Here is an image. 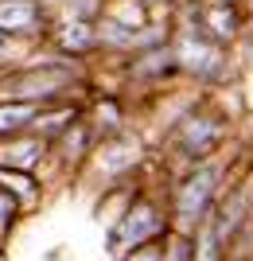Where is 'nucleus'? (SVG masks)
<instances>
[{
    "instance_id": "obj_1",
    "label": "nucleus",
    "mask_w": 253,
    "mask_h": 261,
    "mask_svg": "<svg viewBox=\"0 0 253 261\" xmlns=\"http://www.w3.org/2000/svg\"><path fill=\"white\" fill-rule=\"evenodd\" d=\"M230 137H234L230 109L218 101V94H203L199 90L195 98L167 121L164 156L176 160L179 168H191V164H203L210 156H222Z\"/></svg>"
},
{
    "instance_id": "obj_2",
    "label": "nucleus",
    "mask_w": 253,
    "mask_h": 261,
    "mask_svg": "<svg viewBox=\"0 0 253 261\" xmlns=\"http://www.w3.org/2000/svg\"><path fill=\"white\" fill-rule=\"evenodd\" d=\"M234 179V164L230 156H210L203 164H191V168H179V175L167 187V211H172V226L199 234V230L210 222L214 207L222 203V195L230 191Z\"/></svg>"
},
{
    "instance_id": "obj_3",
    "label": "nucleus",
    "mask_w": 253,
    "mask_h": 261,
    "mask_svg": "<svg viewBox=\"0 0 253 261\" xmlns=\"http://www.w3.org/2000/svg\"><path fill=\"white\" fill-rule=\"evenodd\" d=\"M176 55H179V74L183 82L199 86L203 94H222V90L238 86V78L245 74V66L238 63V55L230 47L214 43L199 23H176Z\"/></svg>"
},
{
    "instance_id": "obj_4",
    "label": "nucleus",
    "mask_w": 253,
    "mask_h": 261,
    "mask_svg": "<svg viewBox=\"0 0 253 261\" xmlns=\"http://www.w3.org/2000/svg\"><path fill=\"white\" fill-rule=\"evenodd\" d=\"M86 86L78 59L66 55H51V59H32V63H16L0 74V98H16V101H70L78 90Z\"/></svg>"
},
{
    "instance_id": "obj_5",
    "label": "nucleus",
    "mask_w": 253,
    "mask_h": 261,
    "mask_svg": "<svg viewBox=\"0 0 253 261\" xmlns=\"http://www.w3.org/2000/svg\"><path fill=\"white\" fill-rule=\"evenodd\" d=\"M167 230H172L167 199L148 195V191H136V195L129 199V207L117 215L113 230H109V250H113V257L121 261L125 253L140 250V246H148V242L167 238Z\"/></svg>"
},
{
    "instance_id": "obj_6",
    "label": "nucleus",
    "mask_w": 253,
    "mask_h": 261,
    "mask_svg": "<svg viewBox=\"0 0 253 261\" xmlns=\"http://www.w3.org/2000/svg\"><path fill=\"white\" fill-rule=\"evenodd\" d=\"M125 78H129V86H167V82H183L176 43L164 39V43L132 51L129 59H125Z\"/></svg>"
},
{
    "instance_id": "obj_7",
    "label": "nucleus",
    "mask_w": 253,
    "mask_h": 261,
    "mask_svg": "<svg viewBox=\"0 0 253 261\" xmlns=\"http://www.w3.org/2000/svg\"><path fill=\"white\" fill-rule=\"evenodd\" d=\"M51 8L43 0H0V35L16 43H39L51 35Z\"/></svg>"
},
{
    "instance_id": "obj_8",
    "label": "nucleus",
    "mask_w": 253,
    "mask_h": 261,
    "mask_svg": "<svg viewBox=\"0 0 253 261\" xmlns=\"http://www.w3.org/2000/svg\"><path fill=\"white\" fill-rule=\"evenodd\" d=\"M94 160H98L101 175L113 184V179H129V175H136V168L148 160V152H144V141H140V137L125 129V133H117V137L98 141ZM109 184H105V187H109Z\"/></svg>"
},
{
    "instance_id": "obj_9",
    "label": "nucleus",
    "mask_w": 253,
    "mask_h": 261,
    "mask_svg": "<svg viewBox=\"0 0 253 261\" xmlns=\"http://www.w3.org/2000/svg\"><path fill=\"white\" fill-rule=\"evenodd\" d=\"M51 43H55L59 55H66V59H86V55L101 51L98 47V20H82V16H66L63 23H55L51 28V35H47Z\"/></svg>"
},
{
    "instance_id": "obj_10",
    "label": "nucleus",
    "mask_w": 253,
    "mask_h": 261,
    "mask_svg": "<svg viewBox=\"0 0 253 261\" xmlns=\"http://www.w3.org/2000/svg\"><path fill=\"white\" fill-rule=\"evenodd\" d=\"M51 156V141L39 133H20V137H0V168H20L35 172Z\"/></svg>"
},
{
    "instance_id": "obj_11",
    "label": "nucleus",
    "mask_w": 253,
    "mask_h": 261,
    "mask_svg": "<svg viewBox=\"0 0 253 261\" xmlns=\"http://www.w3.org/2000/svg\"><path fill=\"white\" fill-rule=\"evenodd\" d=\"M86 121H90V129H94V137H98V141L117 137V133L129 129V125H125V106H121V98H113V94L94 98V106L86 109Z\"/></svg>"
},
{
    "instance_id": "obj_12",
    "label": "nucleus",
    "mask_w": 253,
    "mask_h": 261,
    "mask_svg": "<svg viewBox=\"0 0 253 261\" xmlns=\"http://www.w3.org/2000/svg\"><path fill=\"white\" fill-rule=\"evenodd\" d=\"M43 106L39 101H16V98H0V137H20V133H35Z\"/></svg>"
},
{
    "instance_id": "obj_13",
    "label": "nucleus",
    "mask_w": 253,
    "mask_h": 261,
    "mask_svg": "<svg viewBox=\"0 0 253 261\" xmlns=\"http://www.w3.org/2000/svg\"><path fill=\"white\" fill-rule=\"evenodd\" d=\"M20 211H23V203L16 195H12L8 187H0V242L8 238V230L16 226V218H20Z\"/></svg>"
},
{
    "instance_id": "obj_14",
    "label": "nucleus",
    "mask_w": 253,
    "mask_h": 261,
    "mask_svg": "<svg viewBox=\"0 0 253 261\" xmlns=\"http://www.w3.org/2000/svg\"><path fill=\"white\" fill-rule=\"evenodd\" d=\"M121 261H164V238L148 242V246H140V250H132V253H125Z\"/></svg>"
},
{
    "instance_id": "obj_15",
    "label": "nucleus",
    "mask_w": 253,
    "mask_h": 261,
    "mask_svg": "<svg viewBox=\"0 0 253 261\" xmlns=\"http://www.w3.org/2000/svg\"><path fill=\"white\" fill-rule=\"evenodd\" d=\"M234 55H238V63L245 66V74L253 70V20H249V28H245V35H242V43L234 47Z\"/></svg>"
},
{
    "instance_id": "obj_16",
    "label": "nucleus",
    "mask_w": 253,
    "mask_h": 261,
    "mask_svg": "<svg viewBox=\"0 0 253 261\" xmlns=\"http://www.w3.org/2000/svg\"><path fill=\"white\" fill-rule=\"evenodd\" d=\"M176 4H179V0H144V8L152 12V16H172Z\"/></svg>"
},
{
    "instance_id": "obj_17",
    "label": "nucleus",
    "mask_w": 253,
    "mask_h": 261,
    "mask_svg": "<svg viewBox=\"0 0 253 261\" xmlns=\"http://www.w3.org/2000/svg\"><path fill=\"white\" fill-rule=\"evenodd\" d=\"M242 8H245V16L253 20V0H242Z\"/></svg>"
},
{
    "instance_id": "obj_18",
    "label": "nucleus",
    "mask_w": 253,
    "mask_h": 261,
    "mask_svg": "<svg viewBox=\"0 0 253 261\" xmlns=\"http://www.w3.org/2000/svg\"><path fill=\"white\" fill-rule=\"evenodd\" d=\"M249 101H253V70H249Z\"/></svg>"
},
{
    "instance_id": "obj_19",
    "label": "nucleus",
    "mask_w": 253,
    "mask_h": 261,
    "mask_svg": "<svg viewBox=\"0 0 253 261\" xmlns=\"http://www.w3.org/2000/svg\"><path fill=\"white\" fill-rule=\"evenodd\" d=\"M0 261H8V257H4V242H0Z\"/></svg>"
}]
</instances>
